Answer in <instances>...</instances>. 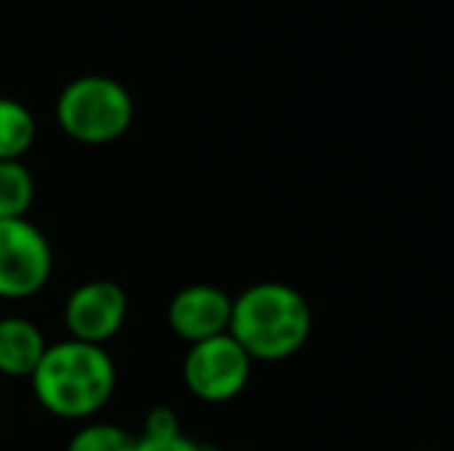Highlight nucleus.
Wrapping results in <instances>:
<instances>
[{
  "label": "nucleus",
  "mask_w": 454,
  "mask_h": 451,
  "mask_svg": "<svg viewBox=\"0 0 454 451\" xmlns=\"http://www.w3.org/2000/svg\"><path fill=\"white\" fill-rule=\"evenodd\" d=\"M232 297L216 284H185L168 303V325L185 343H198L229 331Z\"/></svg>",
  "instance_id": "nucleus-7"
},
{
  "label": "nucleus",
  "mask_w": 454,
  "mask_h": 451,
  "mask_svg": "<svg viewBox=\"0 0 454 451\" xmlns=\"http://www.w3.org/2000/svg\"><path fill=\"white\" fill-rule=\"evenodd\" d=\"M133 97L118 78L81 74L62 87L56 99V121L74 143L106 145L121 139L133 127Z\"/></svg>",
  "instance_id": "nucleus-3"
},
{
  "label": "nucleus",
  "mask_w": 454,
  "mask_h": 451,
  "mask_svg": "<svg viewBox=\"0 0 454 451\" xmlns=\"http://www.w3.org/2000/svg\"><path fill=\"white\" fill-rule=\"evenodd\" d=\"M28 380L43 411L62 421H90L112 399L118 368L106 346L66 338L47 343Z\"/></svg>",
  "instance_id": "nucleus-1"
},
{
  "label": "nucleus",
  "mask_w": 454,
  "mask_h": 451,
  "mask_svg": "<svg viewBox=\"0 0 454 451\" xmlns=\"http://www.w3.org/2000/svg\"><path fill=\"white\" fill-rule=\"evenodd\" d=\"M47 338L25 315H4L0 319V374L12 380H28L41 362Z\"/></svg>",
  "instance_id": "nucleus-8"
},
{
  "label": "nucleus",
  "mask_w": 454,
  "mask_h": 451,
  "mask_svg": "<svg viewBox=\"0 0 454 451\" xmlns=\"http://www.w3.org/2000/svg\"><path fill=\"white\" fill-rule=\"evenodd\" d=\"M229 334L254 362H285L312 334V307L285 282H257L232 297Z\"/></svg>",
  "instance_id": "nucleus-2"
},
{
  "label": "nucleus",
  "mask_w": 454,
  "mask_h": 451,
  "mask_svg": "<svg viewBox=\"0 0 454 451\" xmlns=\"http://www.w3.org/2000/svg\"><path fill=\"white\" fill-rule=\"evenodd\" d=\"M127 313H130V297L118 282L108 278H93L84 282L68 294L62 322H66L68 338L106 346L114 334L124 328Z\"/></svg>",
  "instance_id": "nucleus-6"
},
{
  "label": "nucleus",
  "mask_w": 454,
  "mask_h": 451,
  "mask_svg": "<svg viewBox=\"0 0 454 451\" xmlns=\"http://www.w3.org/2000/svg\"><path fill=\"white\" fill-rule=\"evenodd\" d=\"M37 139V121L19 99L0 97V161L25 158Z\"/></svg>",
  "instance_id": "nucleus-9"
},
{
  "label": "nucleus",
  "mask_w": 454,
  "mask_h": 451,
  "mask_svg": "<svg viewBox=\"0 0 454 451\" xmlns=\"http://www.w3.org/2000/svg\"><path fill=\"white\" fill-rule=\"evenodd\" d=\"M133 451H210V446H201L192 436H185L183 430H176V433H161V436L139 433Z\"/></svg>",
  "instance_id": "nucleus-12"
},
{
  "label": "nucleus",
  "mask_w": 454,
  "mask_h": 451,
  "mask_svg": "<svg viewBox=\"0 0 454 451\" xmlns=\"http://www.w3.org/2000/svg\"><path fill=\"white\" fill-rule=\"evenodd\" d=\"M31 205H35V174L25 158L0 161V220L28 217Z\"/></svg>",
  "instance_id": "nucleus-10"
},
{
  "label": "nucleus",
  "mask_w": 454,
  "mask_h": 451,
  "mask_svg": "<svg viewBox=\"0 0 454 451\" xmlns=\"http://www.w3.org/2000/svg\"><path fill=\"white\" fill-rule=\"evenodd\" d=\"M53 245L28 217L0 220V297L25 300L47 288L53 276Z\"/></svg>",
  "instance_id": "nucleus-5"
},
{
  "label": "nucleus",
  "mask_w": 454,
  "mask_h": 451,
  "mask_svg": "<svg viewBox=\"0 0 454 451\" xmlns=\"http://www.w3.org/2000/svg\"><path fill=\"white\" fill-rule=\"evenodd\" d=\"M133 448H137V436L127 433L118 424H106V421L84 424L81 430H74V436L66 446V451H133Z\"/></svg>",
  "instance_id": "nucleus-11"
},
{
  "label": "nucleus",
  "mask_w": 454,
  "mask_h": 451,
  "mask_svg": "<svg viewBox=\"0 0 454 451\" xmlns=\"http://www.w3.org/2000/svg\"><path fill=\"white\" fill-rule=\"evenodd\" d=\"M251 368L254 359L226 331L216 338L189 343V353L183 359V380L185 390L195 399L223 405L245 393L247 380H251Z\"/></svg>",
  "instance_id": "nucleus-4"
}]
</instances>
